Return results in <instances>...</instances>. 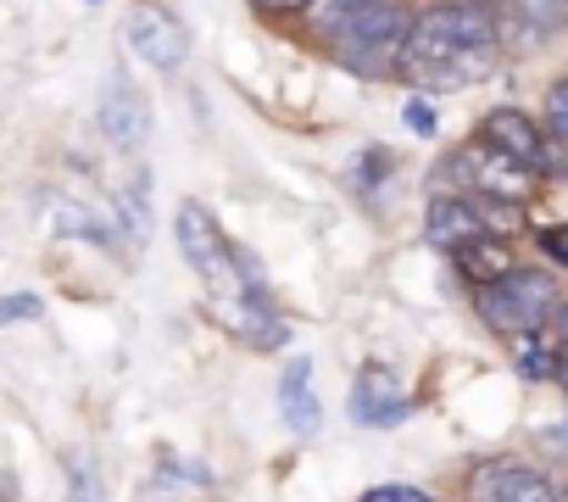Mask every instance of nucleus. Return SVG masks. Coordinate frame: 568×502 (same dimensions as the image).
Listing matches in <instances>:
<instances>
[{"label": "nucleus", "mask_w": 568, "mask_h": 502, "mask_svg": "<svg viewBox=\"0 0 568 502\" xmlns=\"http://www.w3.org/2000/svg\"><path fill=\"white\" fill-rule=\"evenodd\" d=\"M101 134L118 151H140L145 134H151V101H145V90L129 73H112L106 90H101Z\"/></svg>", "instance_id": "nucleus-7"}, {"label": "nucleus", "mask_w": 568, "mask_h": 502, "mask_svg": "<svg viewBox=\"0 0 568 502\" xmlns=\"http://www.w3.org/2000/svg\"><path fill=\"white\" fill-rule=\"evenodd\" d=\"M546 129H551L557 140H568V79H557V84L546 90Z\"/></svg>", "instance_id": "nucleus-20"}, {"label": "nucleus", "mask_w": 568, "mask_h": 502, "mask_svg": "<svg viewBox=\"0 0 568 502\" xmlns=\"http://www.w3.org/2000/svg\"><path fill=\"white\" fill-rule=\"evenodd\" d=\"M513 12H518V23H524L535 40L568 29V0H513Z\"/></svg>", "instance_id": "nucleus-15"}, {"label": "nucleus", "mask_w": 568, "mask_h": 502, "mask_svg": "<svg viewBox=\"0 0 568 502\" xmlns=\"http://www.w3.org/2000/svg\"><path fill=\"white\" fill-rule=\"evenodd\" d=\"M513 352H518V374H524V380H557V374H562V352L540 347L535 335L513 341Z\"/></svg>", "instance_id": "nucleus-17"}, {"label": "nucleus", "mask_w": 568, "mask_h": 502, "mask_svg": "<svg viewBox=\"0 0 568 502\" xmlns=\"http://www.w3.org/2000/svg\"><path fill=\"white\" fill-rule=\"evenodd\" d=\"M313 385V363H291L278 380V402H284V419H291L296 435H318L324 413H318V396L307 391Z\"/></svg>", "instance_id": "nucleus-11"}, {"label": "nucleus", "mask_w": 568, "mask_h": 502, "mask_svg": "<svg viewBox=\"0 0 568 502\" xmlns=\"http://www.w3.org/2000/svg\"><path fill=\"white\" fill-rule=\"evenodd\" d=\"M557 330H562V347H568V302L557 308Z\"/></svg>", "instance_id": "nucleus-27"}, {"label": "nucleus", "mask_w": 568, "mask_h": 502, "mask_svg": "<svg viewBox=\"0 0 568 502\" xmlns=\"http://www.w3.org/2000/svg\"><path fill=\"white\" fill-rule=\"evenodd\" d=\"M363 7H374V0H313V7H307V23H313L318 34H341Z\"/></svg>", "instance_id": "nucleus-18"}, {"label": "nucleus", "mask_w": 568, "mask_h": 502, "mask_svg": "<svg viewBox=\"0 0 568 502\" xmlns=\"http://www.w3.org/2000/svg\"><path fill=\"white\" fill-rule=\"evenodd\" d=\"M45 207L57 212V223H62V229H73V234H90L95 245H112V240H118V234H112V229H106L101 218H90L84 207H73V201H68V195H57V190L45 195Z\"/></svg>", "instance_id": "nucleus-16"}, {"label": "nucleus", "mask_w": 568, "mask_h": 502, "mask_svg": "<svg viewBox=\"0 0 568 502\" xmlns=\"http://www.w3.org/2000/svg\"><path fill=\"white\" fill-rule=\"evenodd\" d=\"M551 313H557V285H551V274L513 269L507 280H496V285L479 291V319H485L490 330H501L507 341L535 335Z\"/></svg>", "instance_id": "nucleus-4"}, {"label": "nucleus", "mask_w": 568, "mask_h": 502, "mask_svg": "<svg viewBox=\"0 0 568 502\" xmlns=\"http://www.w3.org/2000/svg\"><path fill=\"white\" fill-rule=\"evenodd\" d=\"M407 118H413V129H418V134H435V112H429V101H424V96H413V101H407Z\"/></svg>", "instance_id": "nucleus-24"}, {"label": "nucleus", "mask_w": 568, "mask_h": 502, "mask_svg": "<svg viewBox=\"0 0 568 502\" xmlns=\"http://www.w3.org/2000/svg\"><path fill=\"white\" fill-rule=\"evenodd\" d=\"M68 502H106V485H101V474H95L90 458H73L68 463Z\"/></svg>", "instance_id": "nucleus-19"}, {"label": "nucleus", "mask_w": 568, "mask_h": 502, "mask_svg": "<svg viewBox=\"0 0 568 502\" xmlns=\"http://www.w3.org/2000/svg\"><path fill=\"white\" fill-rule=\"evenodd\" d=\"M496 62H501V18L485 7H463V0H440V7L418 12L402 73L424 90H463L490 79Z\"/></svg>", "instance_id": "nucleus-1"}, {"label": "nucleus", "mask_w": 568, "mask_h": 502, "mask_svg": "<svg viewBox=\"0 0 568 502\" xmlns=\"http://www.w3.org/2000/svg\"><path fill=\"white\" fill-rule=\"evenodd\" d=\"M490 502H557L551 480L524 469V463H496L490 469Z\"/></svg>", "instance_id": "nucleus-12"}, {"label": "nucleus", "mask_w": 568, "mask_h": 502, "mask_svg": "<svg viewBox=\"0 0 568 502\" xmlns=\"http://www.w3.org/2000/svg\"><path fill=\"white\" fill-rule=\"evenodd\" d=\"M424 240H429L435 251H452V258H457V251L490 240V218H485V207L468 201V195H435L429 212H424Z\"/></svg>", "instance_id": "nucleus-8"}, {"label": "nucleus", "mask_w": 568, "mask_h": 502, "mask_svg": "<svg viewBox=\"0 0 568 502\" xmlns=\"http://www.w3.org/2000/svg\"><path fill=\"white\" fill-rule=\"evenodd\" d=\"M452 173L468 184L474 201H501V207H524V201H535V184H540V168H529V162L496 151L490 140L463 145V151L452 157Z\"/></svg>", "instance_id": "nucleus-5"}, {"label": "nucleus", "mask_w": 568, "mask_h": 502, "mask_svg": "<svg viewBox=\"0 0 568 502\" xmlns=\"http://www.w3.org/2000/svg\"><path fill=\"white\" fill-rule=\"evenodd\" d=\"M251 7H256V12H307L313 0H251Z\"/></svg>", "instance_id": "nucleus-25"}, {"label": "nucleus", "mask_w": 568, "mask_h": 502, "mask_svg": "<svg viewBox=\"0 0 568 502\" xmlns=\"http://www.w3.org/2000/svg\"><path fill=\"white\" fill-rule=\"evenodd\" d=\"M413 29H418V12H407L402 0H374V7H363L335 40V57L346 73L357 79H379L390 68L407 62V46H413Z\"/></svg>", "instance_id": "nucleus-2"}, {"label": "nucleus", "mask_w": 568, "mask_h": 502, "mask_svg": "<svg viewBox=\"0 0 568 502\" xmlns=\"http://www.w3.org/2000/svg\"><path fill=\"white\" fill-rule=\"evenodd\" d=\"M229 319H234V330H240L251 347H267V352H273V347L291 341V330H284L278 313H267V302H234Z\"/></svg>", "instance_id": "nucleus-13"}, {"label": "nucleus", "mask_w": 568, "mask_h": 502, "mask_svg": "<svg viewBox=\"0 0 568 502\" xmlns=\"http://www.w3.org/2000/svg\"><path fill=\"white\" fill-rule=\"evenodd\" d=\"M123 218H129L134 245H145V234H151V212H145V195H140V190H129V195H123Z\"/></svg>", "instance_id": "nucleus-21"}, {"label": "nucleus", "mask_w": 568, "mask_h": 502, "mask_svg": "<svg viewBox=\"0 0 568 502\" xmlns=\"http://www.w3.org/2000/svg\"><path fill=\"white\" fill-rule=\"evenodd\" d=\"M479 134H485L496 151H507V157H518V162H529V168H546V140H540L535 118H524L518 107H501V112H490Z\"/></svg>", "instance_id": "nucleus-10"}, {"label": "nucleus", "mask_w": 568, "mask_h": 502, "mask_svg": "<svg viewBox=\"0 0 568 502\" xmlns=\"http://www.w3.org/2000/svg\"><path fill=\"white\" fill-rule=\"evenodd\" d=\"M363 502H435L429 491H418V485H374Z\"/></svg>", "instance_id": "nucleus-22"}, {"label": "nucleus", "mask_w": 568, "mask_h": 502, "mask_svg": "<svg viewBox=\"0 0 568 502\" xmlns=\"http://www.w3.org/2000/svg\"><path fill=\"white\" fill-rule=\"evenodd\" d=\"M0 313H7V319H29V313H40V302H29V297H12V302L0 308Z\"/></svg>", "instance_id": "nucleus-26"}, {"label": "nucleus", "mask_w": 568, "mask_h": 502, "mask_svg": "<svg viewBox=\"0 0 568 502\" xmlns=\"http://www.w3.org/2000/svg\"><path fill=\"white\" fill-rule=\"evenodd\" d=\"M540 245L551 251V258H557V263H568V223H551V229L540 234Z\"/></svg>", "instance_id": "nucleus-23"}, {"label": "nucleus", "mask_w": 568, "mask_h": 502, "mask_svg": "<svg viewBox=\"0 0 568 502\" xmlns=\"http://www.w3.org/2000/svg\"><path fill=\"white\" fill-rule=\"evenodd\" d=\"M352 419L368 430H390L407 419V380L390 363H368L352 385Z\"/></svg>", "instance_id": "nucleus-9"}, {"label": "nucleus", "mask_w": 568, "mask_h": 502, "mask_svg": "<svg viewBox=\"0 0 568 502\" xmlns=\"http://www.w3.org/2000/svg\"><path fill=\"white\" fill-rule=\"evenodd\" d=\"M557 380H562V385H568V347H562V374H557Z\"/></svg>", "instance_id": "nucleus-28"}, {"label": "nucleus", "mask_w": 568, "mask_h": 502, "mask_svg": "<svg viewBox=\"0 0 568 502\" xmlns=\"http://www.w3.org/2000/svg\"><path fill=\"white\" fill-rule=\"evenodd\" d=\"M179 251L190 258V269L201 274V285H206L212 297H223V308L256 302L251 285H245V269H240V245L217 229V218H212L201 201H184V207H179Z\"/></svg>", "instance_id": "nucleus-3"}, {"label": "nucleus", "mask_w": 568, "mask_h": 502, "mask_svg": "<svg viewBox=\"0 0 568 502\" xmlns=\"http://www.w3.org/2000/svg\"><path fill=\"white\" fill-rule=\"evenodd\" d=\"M123 40H129V51H134L140 62H151L156 73H179L184 57H190L184 23H179L168 7H156V0H134L129 23H123Z\"/></svg>", "instance_id": "nucleus-6"}, {"label": "nucleus", "mask_w": 568, "mask_h": 502, "mask_svg": "<svg viewBox=\"0 0 568 502\" xmlns=\"http://www.w3.org/2000/svg\"><path fill=\"white\" fill-rule=\"evenodd\" d=\"M457 269H463L474 285H496V280H507V274H513V258H507V245L490 234V240H479V245L457 251Z\"/></svg>", "instance_id": "nucleus-14"}]
</instances>
